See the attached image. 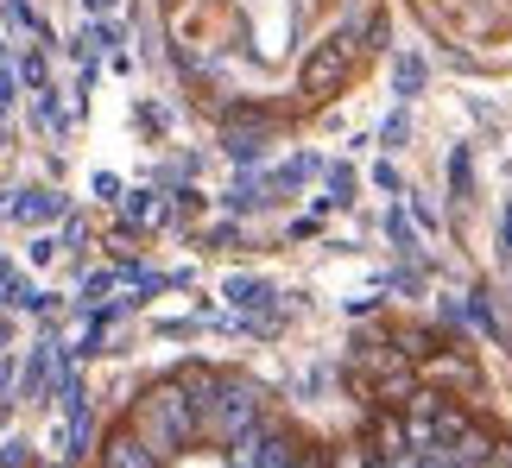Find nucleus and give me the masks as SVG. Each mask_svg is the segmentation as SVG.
Returning <instances> with one entry per match:
<instances>
[{
	"label": "nucleus",
	"mask_w": 512,
	"mask_h": 468,
	"mask_svg": "<svg viewBox=\"0 0 512 468\" xmlns=\"http://www.w3.org/2000/svg\"><path fill=\"white\" fill-rule=\"evenodd\" d=\"M184 393L196 405V443H215V450H228V443H241L260 431V386L253 380H234V374H209V367H184Z\"/></svg>",
	"instance_id": "obj_1"
},
{
	"label": "nucleus",
	"mask_w": 512,
	"mask_h": 468,
	"mask_svg": "<svg viewBox=\"0 0 512 468\" xmlns=\"http://www.w3.org/2000/svg\"><path fill=\"white\" fill-rule=\"evenodd\" d=\"M133 437L146 443L159 462H171V456H184L190 443H196V405H190V393H184V380H159V386H146V399L133 405V424H127Z\"/></svg>",
	"instance_id": "obj_2"
},
{
	"label": "nucleus",
	"mask_w": 512,
	"mask_h": 468,
	"mask_svg": "<svg viewBox=\"0 0 512 468\" xmlns=\"http://www.w3.org/2000/svg\"><path fill=\"white\" fill-rule=\"evenodd\" d=\"M298 450L304 443L291 437V431H272V424H260L253 437H241V443H228V468H298Z\"/></svg>",
	"instance_id": "obj_3"
},
{
	"label": "nucleus",
	"mask_w": 512,
	"mask_h": 468,
	"mask_svg": "<svg viewBox=\"0 0 512 468\" xmlns=\"http://www.w3.org/2000/svg\"><path fill=\"white\" fill-rule=\"evenodd\" d=\"M354 51H361V45H354L348 32H329L323 45L304 57V95H329V89H336L342 76L354 70Z\"/></svg>",
	"instance_id": "obj_4"
},
{
	"label": "nucleus",
	"mask_w": 512,
	"mask_h": 468,
	"mask_svg": "<svg viewBox=\"0 0 512 468\" xmlns=\"http://www.w3.org/2000/svg\"><path fill=\"white\" fill-rule=\"evenodd\" d=\"M102 468H165V462L152 456L146 443L127 431V424H114V431L102 437Z\"/></svg>",
	"instance_id": "obj_5"
},
{
	"label": "nucleus",
	"mask_w": 512,
	"mask_h": 468,
	"mask_svg": "<svg viewBox=\"0 0 512 468\" xmlns=\"http://www.w3.org/2000/svg\"><path fill=\"white\" fill-rule=\"evenodd\" d=\"M228 159L234 165H253V159H260V152H266V127H228Z\"/></svg>",
	"instance_id": "obj_6"
},
{
	"label": "nucleus",
	"mask_w": 512,
	"mask_h": 468,
	"mask_svg": "<svg viewBox=\"0 0 512 468\" xmlns=\"http://www.w3.org/2000/svg\"><path fill=\"white\" fill-rule=\"evenodd\" d=\"M424 374L430 380H449V386H475V367H468L462 355H443V348H437V355H424Z\"/></svg>",
	"instance_id": "obj_7"
},
{
	"label": "nucleus",
	"mask_w": 512,
	"mask_h": 468,
	"mask_svg": "<svg viewBox=\"0 0 512 468\" xmlns=\"http://www.w3.org/2000/svg\"><path fill=\"white\" fill-rule=\"evenodd\" d=\"M272 298H279V291H272L266 279H228V304L234 310H266Z\"/></svg>",
	"instance_id": "obj_8"
},
{
	"label": "nucleus",
	"mask_w": 512,
	"mask_h": 468,
	"mask_svg": "<svg viewBox=\"0 0 512 468\" xmlns=\"http://www.w3.org/2000/svg\"><path fill=\"white\" fill-rule=\"evenodd\" d=\"M418 89H424V57H399V64H392V95L411 102Z\"/></svg>",
	"instance_id": "obj_9"
},
{
	"label": "nucleus",
	"mask_w": 512,
	"mask_h": 468,
	"mask_svg": "<svg viewBox=\"0 0 512 468\" xmlns=\"http://www.w3.org/2000/svg\"><path fill=\"white\" fill-rule=\"evenodd\" d=\"M354 45H361V51H386V45H392V19H386V13H373V19H367V32L354 38Z\"/></svg>",
	"instance_id": "obj_10"
},
{
	"label": "nucleus",
	"mask_w": 512,
	"mask_h": 468,
	"mask_svg": "<svg viewBox=\"0 0 512 468\" xmlns=\"http://www.w3.org/2000/svg\"><path fill=\"white\" fill-rule=\"evenodd\" d=\"M51 209H57V197H51V190H26V197L13 203V216H26V222H38V216H51Z\"/></svg>",
	"instance_id": "obj_11"
},
{
	"label": "nucleus",
	"mask_w": 512,
	"mask_h": 468,
	"mask_svg": "<svg viewBox=\"0 0 512 468\" xmlns=\"http://www.w3.org/2000/svg\"><path fill=\"white\" fill-rule=\"evenodd\" d=\"M430 342H437V336H430V329H399V348H405V355H411V361H424V355H437V348H430Z\"/></svg>",
	"instance_id": "obj_12"
},
{
	"label": "nucleus",
	"mask_w": 512,
	"mask_h": 468,
	"mask_svg": "<svg viewBox=\"0 0 512 468\" xmlns=\"http://www.w3.org/2000/svg\"><path fill=\"white\" fill-rule=\"evenodd\" d=\"M348 190H354V178L336 165V171H329V197H317V203H336V209H342V203H348Z\"/></svg>",
	"instance_id": "obj_13"
},
{
	"label": "nucleus",
	"mask_w": 512,
	"mask_h": 468,
	"mask_svg": "<svg viewBox=\"0 0 512 468\" xmlns=\"http://www.w3.org/2000/svg\"><path fill=\"white\" fill-rule=\"evenodd\" d=\"M373 184H380V190H386V197H399V190H405V178H399V171H392L386 159H380V165H373Z\"/></svg>",
	"instance_id": "obj_14"
},
{
	"label": "nucleus",
	"mask_w": 512,
	"mask_h": 468,
	"mask_svg": "<svg viewBox=\"0 0 512 468\" xmlns=\"http://www.w3.org/2000/svg\"><path fill=\"white\" fill-rule=\"evenodd\" d=\"M449 184H456V197H468V152L449 159Z\"/></svg>",
	"instance_id": "obj_15"
},
{
	"label": "nucleus",
	"mask_w": 512,
	"mask_h": 468,
	"mask_svg": "<svg viewBox=\"0 0 512 468\" xmlns=\"http://www.w3.org/2000/svg\"><path fill=\"white\" fill-rule=\"evenodd\" d=\"M121 209H127V222H140V216H152V203H146V190H133V197H127Z\"/></svg>",
	"instance_id": "obj_16"
},
{
	"label": "nucleus",
	"mask_w": 512,
	"mask_h": 468,
	"mask_svg": "<svg viewBox=\"0 0 512 468\" xmlns=\"http://www.w3.org/2000/svg\"><path fill=\"white\" fill-rule=\"evenodd\" d=\"M38 386H45V355L26 361V393H38Z\"/></svg>",
	"instance_id": "obj_17"
},
{
	"label": "nucleus",
	"mask_w": 512,
	"mask_h": 468,
	"mask_svg": "<svg viewBox=\"0 0 512 468\" xmlns=\"http://www.w3.org/2000/svg\"><path fill=\"white\" fill-rule=\"evenodd\" d=\"M380 140H386V146H399V140H405V114H392V121L380 127Z\"/></svg>",
	"instance_id": "obj_18"
},
{
	"label": "nucleus",
	"mask_w": 512,
	"mask_h": 468,
	"mask_svg": "<svg viewBox=\"0 0 512 468\" xmlns=\"http://www.w3.org/2000/svg\"><path fill=\"white\" fill-rule=\"evenodd\" d=\"M298 468H329V456L323 450H298Z\"/></svg>",
	"instance_id": "obj_19"
},
{
	"label": "nucleus",
	"mask_w": 512,
	"mask_h": 468,
	"mask_svg": "<svg viewBox=\"0 0 512 468\" xmlns=\"http://www.w3.org/2000/svg\"><path fill=\"white\" fill-rule=\"evenodd\" d=\"M506 253H512V209H506Z\"/></svg>",
	"instance_id": "obj_20"
},
{
	"label": "nucleus",
	"mask_w": 512,
	"mask_h": 468,
	"mask_svg": "<svg viewBox=\"0 0 512 468\" xmlns=\"http://www.w3.org/2000/svg\"><path fill=\"white\" fill-rule=\"evenodd\" d=\"M83 7H95V13H102V7H108V0H83Z\"/></svg>",
	"instance_id": "obj_21"
}]
</instances>
